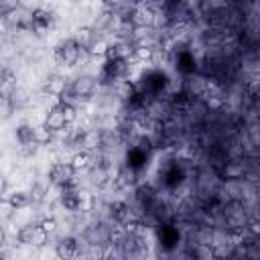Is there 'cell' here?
<instances>
[{"label": "cell", "instance_id": "6da1fadb", "mask_svg": "<svg viewBox=\"0 0 260 260\" xmlns=\"http://www.w3.org/2000/svg\"><path fill=\"white\" fill-rule=\"evenodd\" d=\"M73 120H75V108L71 106V102L59 100L55 106L49 108V112H47L43 124H45L47 128H51L53 132H59V130L67 128Z\"/></svg>", "mask_w": 260, "mask_h": 260}, {"label": "cell", "instance_id": "7a4b0ae2", "mask_svg": "<svg viewBox=\"0 0 260 260\" xmlns=\"http://www.w3.org/2000/svg\"><path fill=\"white\" fill-rule=\"evenodd\" d=\"M85 53H87V51L75 41V37H73V39H65V41H61V43L55 47V51H53L55 59H57L61 65H67V67L77 65V63L83 59Z\"/></svg>", "mask_w": 260, "mask_h": 260}, {"label": "cell", "instance_id": "3957f363", "mask_svg": "<svg viewBox=\"0 0 260 260\" xmlns=\"http://www.w3.org/2000/svg\"><path fill=\"white\" fill-rule=\"evenodd\" d=\"M47 232L39 223H30L18 230V242L20 244H30V246H43L47 242Z\"/></svg>", "mask_w": 260, "mask_h": 260}, {"label": "cell", "instance_id": "277c9868", "mask_svg": "<svg viewBox=\"0 0 260 260\" xmlns=\"http://www.w3.org/2000/svg\"><path fill=\"white\" fill-rule=\"evenodd\" d=\"M73 175H75V171H73L71 162H55L49 171V181L57 187H63L73 181Z\"/></svg>", "mask_w": 260, "mask_h": 260}, {"label": "cell", "instance_id": "5b68a950", "mask_svg": "<svg viewBox=\"0 0 260 260\" xmlns=\"http://www.w3.org/2000/svg\"><path fill=\"white\" fill-rule=\"evenodd\" d=\"M95 85H98V79H95V77H91V75H79V77L71 83L69 91H71L75 98H89V95L95 91Z\"/></svg>", "mask_w": 260, "mask_h": 260}, {"label": "cell", "instance_id": "8992f818", "mask_svg": "<svg viewBox=\"0 0 260 260\" xmlns=\"http://www.w3.org/2000/svg\"><path fill=\"white\" fill-rule=\"evenodd\" d=\"M53 20H55V16L47 8H35L30 12V28L32 30H47L53 24Z\"/></svg>", "mask_w": 260, "mask_h": 260}, {"label": "cell", "instance_id": "52a82bcc", "mask_svg": "<svg viewBox=\"0 0 260 260\" xmlns=\"http://www.w3.org/2000/svg\"><path fill=\"white\" fill-rule=\"evenodd\" d=\"M59 189H61V203L67 209L77 211V205H79V189L75 187V183L71 181V183H67V185L59 187Z\"/></svg>", "mask_w": 260, "mask_h": 260}, {"label": "cell", "instance_id": "ba28073f", "mask_svg": "<svg viewBox=\"0 0 260 260\" xmlns=\"http://www.w3.org/2000/svg\"><path fill=\"white\" fill-rule=\"evenodd\" d=\"M16 91V77L10 69H4L0 73V98L2 100H10Z\"/></svg>", "mask_w": 260, "mask_h": 260}, {"label": "cell", "instance_id": "9c48e42d", "mask_svg": "<svg viewBox=\"0 0 260 260\" xmlns=\"http://www.w3.org/2000/svg\"><path fill=\"white\" fill-rule=\"evenodd\" d=\"M79 250V244L75 238H61L57 244V256L59 258H73Z\"/></svg>", "mask_w": 260, "mask_h": 260}, {"label": "cell", "instance_id": "30bf717a", "mask_svg": "<svg viewBox=\"0 0 260 260\" xmlns=\"http://www.w3.org/2000/svg\"><path fill=\"white\" fill-rule=\"evenodd\" d=\"M110 213H112V217H114L116 221H120V223H126L128 219L134 217V213L130 211V207H128L124 201H116V203H112V205H110Z\"/></svg>", "mask_w": 260, "mask_h": 260}, {"label": "cell", "instance_id": "8fae6325", "mask_svg": "<svg viewBox=\"0 0 260 260\" xmlns=\"http://www.w3.org/2000/svg\"><path fill=\"white\" fill-rule=\"evenodd\" d=\"M45 89H47L51 95H57V98H61V95L67 91V83H65V79H63L61 75H51V77L47 79V85H45Z\"/></svg>", "mask_w": 260, "mask_h": 260}, {"label": "cell", "instance_id": "7c38bea8", "mask_svg": "<svg viewBox=\"0 0 260 260\" xmlns=\"http://www.w3.org/2000/svg\"><path fill=\"white\" fill-rule=\"evenodd\" d=\"M71 167L75 173H81V171H87L91 169V154L87 150H79L75 152V156L71 158Z\"/></svg>", "mask_w": 260, "mask_h": 260}, {"label": "cell", "instance_id": "4fadbf2b", "mask_svg": "<svg viewBox=\"0 0 260 260\" xmlns=\"http://www.w3.org/2000/svg\"><path fill=\"white\" fill-rule=\"evenodd\" d=\"M16 140L18 144H28V142H37V134H35V128L30 124H20L16 128Z\"/></svg>", "mask_w": 260, "mask_h": 260}, {"label": "cell", "instance_id": "5bb4252c", "mask_svg": "<svg viewBox=\"0 0 260 260\" xmlns=\"http://www.w3.org/2000/svg\"><path fill=\"white\" fill-rule=\"evenodd\" d=\"M8 201L12 203L14 209H22V207H26L30 203V195L26 191H12L8 195Z\"/></svg>", "mask_w": 260, "mask_h": 260}, {"label": "cell", "instance_id": "9a60e30c", "mask_svg": "<svg viewBox=\"0 0 260 260\" xmlns=\"http://www.w3.org/2000/svg\"><path fill=\"white\" fill-rule=\"evenodd\" d=\"M35 134H37V142H39V144H47V142L53 140V134H55V132L43 124V126L35 128Z\"/></svg>", "mask_w": 260, "mask_h": 260}, {"label": "cell", "instance_id": "2e32d148", "mask_svg": "<svg viewBox=\"0 0 260 260\" xmlns=\"http://www.w3.org/2000/svg\"><path fill=\"white\" fill-rule=\"evenodd\" d=\"M91 207H93V197H91V193L85 191V189H79V205H77V209L89 211Z\"/></svg>", "mask_w": 260, "mask_h": 260}, {"label": "cell", "instance_id": "e0dca14e", "mask_svg": "<svg viewBox=\"0 0 260 260\" xmlns=\"http://www.w3.org/2000/svg\"><path fill=\"white\" fill-rule=\"evenodd\" d=\"M18 6V0H0V18H8Z\"/></svg>", "mask_w": 260, "mask_h": 260}, {"label": "cell", "instance_id": "ac0fdd59", "mask_svg": "<svg viewBox=\"0 0 260 260\" xmlns=\"http://www.w3.org/2000/svg\"><path fill=\"white\" fill-rule=\"evenodd\" d=\"M14 207H12V203L8 201V199H0V219H10L12 215H14Z\"/></svg>", "mask_w": 260, "mask_h": 260}, {"label": "cell", "instance_id": "d6986e66", "mask_svg": "<svg viewBox=\"0 0 260 260\" xmlns=\"http://www.w3.org/2000/svg\"><path fill=\"white\" fill-rule=\"evenodd\" d=\"M39 142H28V144H20V154L22 156H32L37 150H39Z\"/></svg>", "mask_w": 260, "mask_h": 260}, {"label": "cell", "instance_id": "ffe728a7", "mask_svg": "<svg viewBox=\"0 0 260 260\" xmlns=\"http://www.w3.org/2000/svg\"><path fill=\"white\" fill-rule=\"evenodd\" d=\"M47 234H51V232H55V228H57V221H55V217H45L41 223H39Z\"/></svg>", "mask_w": 260, "mask_h": 260}, {"label": "cell", "instance_id": "44dd1931", "mask_svg": "<svg viewBox=\"0 0 260 260\" xmlns=\"http://www.w3.org/2000/svg\"><path fill=\"white\" fill-rule=\"evenodd\" d=\"M6 189H8V185H6V179H4V177H0V199H2V195L6 193Z\"/></svg>", "mask_w": 260, "mask_h": 260}, {"label": "cell", "instance_id": "7402d4cb", "mask_svg": "<svg viewBox=\"0 0 260 260\" xmlns=\"http://www.w3.org/2000/svg\"><path fill=\"white\" fill-rule=\"evenodd\" d=\"M6 244V232H4V228H0V248Z\"/></svg>", "mask_w": 260, "mask_h": 260}]
</instances>
